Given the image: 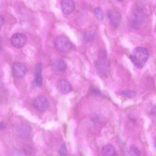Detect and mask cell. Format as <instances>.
<instances>
[{"instance_id":"cell-1","label":"cell","mask_w":156,"mask_h":156,"mask_svg":"<svg viewBox=\"0 0 156 156\" xmlns=\"http://www.w3.org/2000/svg\"><path fill=\"white\" fill-rule=\"evenodd\" d=\"M149 55L148 50L143 47L135 48L129 58L133 64L138 68H142L147 61Z\"/></svg>"},{"instance_id":"cell-2","label":"cell","mask_w":156,"mask_h":156,"mask_svg":"<svg viewBox=\"0 0 156 156\" xmlns=\"http://www.w3.org/2000/svg\"><path fill=\"white\" fill-rule=\"evenodd\" d=\"M95 66L97 70L101 74H104L108 72L109 64L105 51L103 50L100 51L99 58L95 62Z\"/></svg>"},{"instance_id":"cell-3","label":"cell","mask_w":156,"mask_h":156,"mask_svg":"<svg viewBox=\"0 0 156 156\" xmlns=\"http://www.w3.org/2000/svg\"><path fill=\"white\" fill-rule=\"evenodd\" d=\"M144 18L143 11L140 8L135 9L132 12L129 20L130 27L134 29L139 28L143 23Z\"/></svg>"},{"instance_id":"cell-4","label":"cell","mask_w":156,"mask_h":156,"mask_svg":"<svg viewBox=\"0 0 156 156\" xmlns=\"http://www.w3.org/2000/svg\"><path fill=\"white\" fill-rule=\"evenodd\" d=\"M54 44L57 50L62 52L68 51L72 49V47L70 41L63 36L57 37L55 40Z\"/></svg>"},{"instance_id":"cell-5","label":"cell","mask_w":156,"mask_h":156,"mask_svg":"<svg viewBox=\"0 0 156 156\" xmlns=\"http://www.w3.org/2000/svg\"><path fill=\"white\" fill-rule=\"evenodd\" d=\"M31 129V126L29 125L23 123L17 124L14 129L16 135L23 138H27L29 136Z\"/></svg>"},{"instance_id":"cell-6","label":"cell","mask_w":156,"mask_h":156,"mask_svg":"<svg viewBox=\"0 0 156 156\" xmlns=\"http://www.w3.org/2000/svg\"><path fill=\"white\" fill-rule=\"evenodd\" d=\"M33 106L37 110L40 112L45 111L49 106V102L44 96L41 95L35 98L33 102Z\"/></svg>"},{"instance_id":"cell-7","label":"cell","mask_w":156,"mask_h":156,"mask_svg":"<svg viewBox=\"0 0 156 156\" xmlns=\"http://www.w3.org/2000/svg\"><path fill=\"white\" fill-rule=\"evenodd\" d=\"M10 41L12 45L14 47L20 48L23 47L27 41V37L24 34L21 33H16L11 37Z\"/></svg>"},{"instance_id":"cell-8","label":"cell","mask_w":156,"mask_h":156,"mask_svg":"<svg viewBox=\"0 0 156 156\" xmlns=\"http://www.w3.org/2000/svg\"><path fill=\"white\" fill-rule=\"evenodd\" d=\"M108 18L110 24L114 27H116L119 24L121 19L120 13L116 10H111L108 12Z\"/></svg>"},{"instance_id":"cell-9","label":"cell","mask_w":156,"mask_h":156,"mask_svg":"<svg viewBox=\"0 0 156 156\" xmlns=\"http://www.w3.org/2000/svg\"><path fill=\"white\" fill-rule=\"evenodd\" d=\"M27 69L26 66L20 62H16L13 65L12 68L13 75L16 78H20L26 74Z\"/></svg>"},{"instance_id":"cell-10","label":"cell","mask_w":156,"mask_h":156,"mask_svg":"<svg viewBox=\"0 0 156 156\" xmlns=\"http://www.w3.org/2000/svg\"><path fill=\"white\" fill-rule=\"evenodd\" d=\"M61 6L63 13L65 14L69 15L73 11L75 4L73 0H62Z\"/></svg>"},{"instance_id":"cell-11","label":"cell","mask_w":156,"mask_h":156,"mask_svg":"<svg viewBox=\"0 0 156 156\" xmlns=\"http://www.w3.org/2000/svg\"><path fill=\"white\" fill-rule=\"evenodd\" d=\"M53 70L57 73H61L64 72L67 68V65L65 61L61 58L55 60L52 64Z\"/></svg>"},{"instance_id":"cell-12","label":"cell","mask_w":156,"mask_h":156,"mask_svg":"<svg viewBox=\"0 0 156 156\" xmlns=\"http://www.w3.org/2000/svg\"><path fill=\"white\" fill-rule=\"evenodd\" d=\"M58 87L60 91L65 94L69 93L72 89V86L70 83L65 79H62L59 81Z\"/></svg>"},{"instance_id":"cell-13","label":"cell","mask_w":156,"mask_h":156,"mask_svg":"<svg viewBox=\"0 0 156 156\" xmlns=\"http://www.w3.org/2000/svg\"><path fill=\"white\" fill-rule=\"evenodd\" d=\"M102 153L104 156H113L115 155L116 151L114 146L111 144H108L102 148Z\"/></svg>"},{"instance_id":"cell-14","label":"cell","mask_w":156,"mask_h":156,"mask_svg":"<svg viewBox=\"0 0 156 156\" xmlns=\"http://www.w3.org/2000/svg\"><path fill=\"white\" fill-rule=\"evenodd\" d=\"M121 95L125 96L129 98H133L135 97L136 93L133 91L129 90H124L120 93Z\"/></svg>"},{"instance_id":"cell-15","label":"cell","mask_w":156,"mask_h":156,"mask_svg":"<svg viewBox=\"0 0 156 156\" xmlns=\"http://www.w3.org/2000/svg\"><path fill=\"white\" fill-rule=\"evenodd\" d=\"M95 15L98 20H101L103 19L104 14L102 10L100 7L95 8L94 10Z\"/></svg>"},{"instance_id":"cell-16","label":"cell","mask_w":156,"mask_h":156,"mask_svg":"<svg viewBox=\"0 0 156 156\" xmlns=\"http://www.w3.org/2000/svg\"><path fill=\"white\" fill-rule=\"evenodd\" d=\"M66 153L67 148L66 145L65 143H64L59 150L58 153L60 155H65L66 154Z\"/></svg>"},{"instance_id":"cell-17","label":"cell","mask_w":156,"mask_h":156,"mask_svg":"<svg viewBox=\"0 0 156 156\" xmlns=\"http://www.w3.org/2000/svg\"><path fill=\"white\" fill-rule=\"evenodd\" d=\"M23 151L24 153L26 155H30L32 153L33 149L29 145H25L23 147Z\"/></svg>"},{"instance_id":"cell-18","label":"cell","mask_w":156,"mask_h":156,"mask_svg":"<svg viewBox=\"0 0 156 156\" xmlns=\"http://www.w3.org/2000/svg\"><path fill=\"white\" fill-rule=\"evenodd\" d=\"M36 74L35 83L38 86H41L42 83V77L41 73H38Z\"/></svg>"},{"instance_id":"cell-19","label":"cell","mask_w":156,"mask_h":156,"mask_svg":"<svg viewBox=\"0 0 156 156\" xmlns=\"http://www.w3.org/2000/svg\"><path fill=\"white\" fill-rule=\"evenodd\" d=\"M130 151L133 155L135 156H139L140 154V152L139 150L136 147L131 146L130 149Z\"/></svg>"},{"instance_id":"cell-20","label":"cell","mask_w":156,"mask_h":156,"mask_svg":"<svg viewBox=\"0 0 156 156\" xmlns=\"http://www.w3.org/2000/svg\"><path fill=\"white\" fill-rule=\"evenodd\" d=\"M7 126V124L4 122H2L0 123V127L1 130H2L5 129Z\"/></svg>"},{"instance_id":"cell-21","label":"cell","mask_w":156,"mask_h":156,"mask_svg":"<svg viewBox=\"0 0 156 156\" xmlns=\"http://www.w3.org/2000/svg\"><path fill=\"white\" fill-rule=\"evenodd\" d=\"M93 92L96 94H99L101 93V91L100 90L97 88H93L92 90Z\"/></svg>"},{"instance_id":"cell-22","label":"cell","mask_w":156,"mask_h":156,"mask_svg":"<svg viewBox=\"0 0 156 156\" xmlns=\"http://www.w3.org/2000/svg\"><path fill=\"white\" fill-rule=\"evenodd\" d=\"M152 112L154 115L156 116V106L153 107L152 110Z\"/></svg>"},{"instance_id":"cell-23","label":"cell","mask_w":156,"mask_h":156,"mask_svg":"<svg viewBox=\"0 0 156 156\" xmlns=\"http://www.w3.org/2000/svg\"><path fill=\"white\" fill-rule=\"evenodd\" d=\"M4 22V19L3 17L1 16L0 17V25L1 27L3 25V23Z\"/></svg>"},{"instance_id":"cell-24","label":"cell","mask_w":156,"mask_h":156,"mask_svg":"<svg viewBox=\"0 0 156 156\" xmlns=\"http://www.w3.org/2000/svg\"><path fill=\"white\" fill-rule=\"evenodd\" d=\"M153 140L154 145L156 147V136L154 137Z\"/></svg>"},{"instance_id":"cell-25","label":"cell","mask_w":156,"mask_h":156,"mask_svg":"<svg viewBox=\"0 0 156 156\" xmlns=\"http://www.w3.org/2000/svg\"><path fill=\"white\" fill-rule=\"evenodd\" d=\"M118 1H119V2H121V1H123V0H117Z\"/></svg>"}]
</instances>
